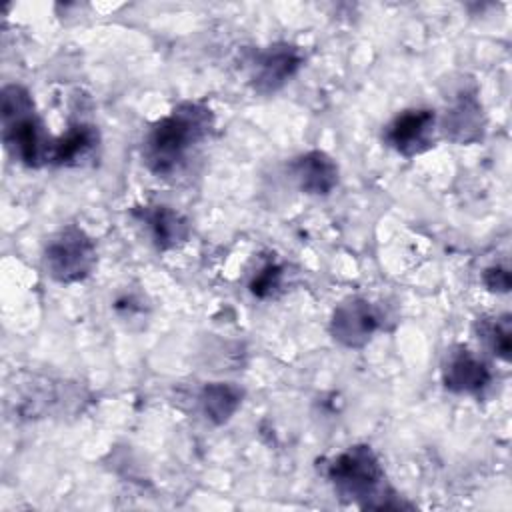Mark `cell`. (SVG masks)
Here are the masks:
<instances>
[{
  "label": "cell",
  "mask_w": 512,
  "mask_h": 512,
  "mask_svg": "<svg viewBox=\"0 0 512 512\" xmlns=\"http://www.w3.org/2000/svg\"><path fill=\"white\" fill-rule=\"evenodd\" d=\"M214 114L198 102H182L172 112L156 120L142 142L146 168L162 178L174 176L188 162L190 154L208 138Z\"/></svg>",
  "instance_id": "cell-1"
},
{
  "label": "cell",
  "mask_w": 512,
  "mask_h": 512,
  "mask_svg": "<svg viewBox=\"0 0 512 512\" xmlns=\"http://www.w3.org/2000/svg\"><path fill=\"white\" fill-rule=\"evenodd\" d=\"M326 476L336 494L348 502H356L362 508H400L394 496H388L384 488V468L366 444H354L336 454L328 466Z\"/></svg>",
  "instance_id": "cell-2"
},
{
  "label": "cell",
  "mask_w": 512,
  "mask_h": 512,
  "mask_svg": "<svg viewBox=\"0 0 512 512\" xmlns=\"http://www.w3.org/2000/svg\"><path fill=\"white\" fill-rule=\"evenodd\" d=\"M0 100L2 140L8 154L28 168L48 164L52 138L44 132L30 92L20 84H8L2 88Z\"/></svg>",
  "instance_id": "cell-3"
},
{
  "label": "cell",
  "mask_w": 512,
  "mask_h": 512,
  "mask_svg": "<svg viewBox=\"0 0 512 512\" xmlns=\"http://www.w3.org/2000/svg\"><path fill=\"white\" fill-rule=\"evenodd\" d=\"M96 262L94 240L74 224L58 230L44 248V270L60 284L86 280L94 272Z\"/></svg>",
  "instance_id": "cell-4"
},
{
  "label": "cell",
  "mask_w": 512,
  "mask_h": 512,
  "mask_svg": "<svg viewBox=\"0 0 512 512\" xmlns=\"http://www.w3.org/2000/svg\"><path fill=\"white\" fill-rule=\"evenodd\" d=\"M300 48L288 42H276L260 48L250 58V84L260 94L280 90L302 66Z\"/></svg>",
  "instance_id": "cell-5"
},
{
  "label": "cell",
  "mask_w": 512,
  "mask_h": 512,
  "mask_svg": "<svg viewBox=\"0 0 512 512\" xmlns=\"http://www.w3.org/2000/svg\"><path fill=\"white\" fill-rule=\"evenodd\" d=\"M436 114L430 108H410L392 118L384 130V142L398 154L412 158L434 142Z\"/></svg>",
  "instance_id": "cell-6"
},
{
  "label": "cell",
  "mask_w": 512,
  "mask_h": 512,
  "mask_svg": "<svg viewBox=\"0 0 512 512\" xmlns=\"http://www.w3.org/2000/svg\"><path fill=\"white\" fill-rule=\"evenodd\" d=\"M380 328V314L364 298L340 302L330 318V334L346 348H362Z\"/></svg>",
  "instance_id": "cell-7"
},
{
  "label": "cell",
  "mask_w": 512,
  "mask_h": 512,
  "mask_svg": "<svg viewBox=\"0 0 512 512\" xmlns=\"http://www.w3.org/2000/svg\"><path fill=\"white\" fill-rule=\"evenodd\" d=\"M132 214L144 224L158 250H172L184 244L190 236V222L170 206L146 204L134 208Z\"/></svg>",
  "instance_id": "cell-8"
},
{
  "label": "cell",
  "mask_w": 512,
  "mask_h": 512,
  "mask_svg": "<svg viewBox=\"0 0 512 512\" xmlns=\"http://www.w3.org/2000/svg\"><path fill=\"white\" fill-rule=\"evenodd\" d=\"M490 378L488 366L462 346L448 354L442 368L444 386L456 394H478L488 386Z\"/></svg>",
  "instance_id": "cell-9"
},
{
  "label": "cell",
  "mask_w": 512,
  "mask_h": 512,
  "mask_svg": "<svg viewBox=\"0 0 512 512\" xmlns=\"http://www.w3.org/2000/svg\"><path fill=\"white\" fill-rule=\"evenodd\" d=\"M298 188L310 196H326L338 184V164L322 150L300 154L290 164Z\"/></svg>",
  "instance_id": "cell-10"
},
{
  "label": "cell",
  "mask_w": 512,
  "mask_h": 512,
  "mask_svg": "<svg viewBox=\"0 0 512 512\" xmlns=\"http://www.w3.org/2000/svg\"><path fill=\"white\" fill-rule=\"evenodd\" d=\"M100 142V134L96 126L86 122H76L68 126L64 134L58 138H52L50 152H48V164L54 166H74L82 158L90 156Z\"/></svg>",
  "instance_id": "cell-11"
},
{
  "label": "cell",
  "mask_w": 512,
  "mask_h": 512,
  "mask_svg": "<svg viewBox=\"0 0 512 512\" xmlns=\"http://www.w3.org/2000/svg\"><path fill=\"white\" fill-rule=\"evenodd\" d=\"M484 114L482 104L470 92H462L454 106L446 112L444 132L452 142L470 144L482 138Z\"/></svg>",
  "instance_id": "cell-12"
},
{
  "label": "cell",
  "mask_w": 512,
  "mask_h": 512,
  "mask_svg": "<svg viewBox=\"0 0 512 512\" xmlns=\"http://www.w3.org/2000/svg\"><path fill=\"white\" fill-rule=\"evenodd\" d=\"M244 392L230 382L206 384L200 392V408L204 416L214 424L228 422L242 404Z\"/></svg>",
  "instance_id": "cell-13"
},
{
  "label": "cell",
  "mask_w": 512,
  "mask_h": 512,
  "mask_svg": "<svg viewBox=\"0 0 512 512\" xmlns=\"http://www.w3.org/2000/svg\"><path fill=\"white\" fill-rule=\"evenodd\" d=\"M480 338L488 344V348L502 360H510L512 350V330H510V316L492 318L480 324Z\"/></svg>",
  "instance_id": "cell-14"
},
{
  "label": "cell",
  "mask_w": 512,
  "mask_h": 512,
  "mask_svg": "<svg viewBox=\"0 0 512 512\" xmlns=\"http://www.w3.org/2000/svg\"><path fill=\"white\" fill-rule=\"evenodd\" d=\"M282 266L276 262H266L250 280L248 288L256 298H270L282 284Z\"/></svg>",
  "instance_id": "cell-15"
},
{
  "label": "cell",
  "mask_w": 512,
  "mask_h": 512,
  "mask_svg": "<svg viewBox=\"0 0 512 512\" xmlns=\"http://www.w3.org/2000/svg\"><path fill=\"white\" fill-rule=\"evenodd\" d=\"M482 280H484V286H486L490 292H508L510 286H512L510 272H508V268H502V266H490V268H486Z\"/></svg>",
  "instance_id": "cell-16"
}]
</instances>
